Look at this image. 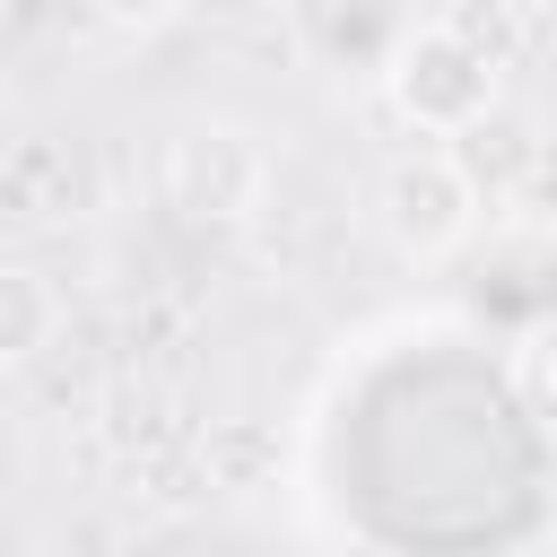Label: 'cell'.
Segmentation results:
<instances>
[{"mask_svg":"<svg viewBox=\"0 0 557 557\" xmlns=\"http://www.w3.org/2000/svg\"><path fill=\"white\" fill-rule=\"evenodd\" d=\"M52 331H61V296H52V278L26 270V261H0V366L44 357Z\"/></svg>","mask_w":557,"mask_h":557,"instance_id":"6","label":"cell"},{"mask_svg":"<svg viewBox=\"0 0 557 557\" xmlns=\"http://www.w3.org/2000/svg\"><path fill=\"white\" fill-rule=\"evenodd\" d=\"M453 26H461L496 70H505V61H513V44H522V26H513V9H505V0H461V9H453Z\"/></svg>","mask_w":557,"mask_h":557,"instance_id":"8","label":"cell"},{"mask_svg":"<svg viewBox=\"0 0 557 557\" xmlns=\"http://www.w3.org/2000/svg\"><path fill=\"white\" fill-rule=\"evenodd\" d=\"M383 96H392V113H400L409 131H426V139H461L470 122L496 113V61H487L453 17H435V26H418V35L392 44V61H383Z\"/></svg>","mask_w":557,"mask_h":557,"instance_id":"1","label":"cell"},{"mask_svg":"<svg viewBox=\"0 0 557 557\" xmlns=\"http://www.w3.org/2000/svg\"><path fill=\"white\" fill-rule=\"evenodd\" d=\"M374 218H383V235H392L409 261H444V252H461L470 226H479V174H470L453 148H418V157H400V165L383 174Z\"/></svg>","mask_w":557,"mask_h":557,"instance_id":"3","label":"cell"},{"mask_svg":"<svg viewBox=\"0 0 557 557\" xmlns=\"http://www.w3.org/2000/svg\"><path fill=\"white\" fill-rule=\"evenodd\" d=\"M104 26H157V17H174L183 0H87Z\"/></svg>","mask_w":557,"mask_h":557,"instance_id":"9","label":"cell"},{"mask_svg":"<svg viewBox=\"0 0 557 557\" xmlns=\"http://www.w3.org/2000/svg\"><path fill=\"white\" fill-rule=\"evenodd\" d=\"M548 9H557V0H548Z\"/></svg>","mask_w":557,"mask_h":557,"instance_id":"10","label":"cell"},{"mask_svg":"<svg viewBox=\"0 0 557 557\" xmlns=\"http://www.w3.org/2000/svg\"><path fill=\"white\" fill-rule=\"evenodd\" d=\"M278 461H287V444H278V426L270 418H218L209 435H200V479L209 487H270L278 479Z\"/></svg>","mask_w":557,"mask_h":557,"instance_id":"5","label":"cell"},{"mask_svg":"<svg viewBox=\"0 0 557 557\" xmlns=\"http://www.w3.org/2000/svg\"><path fill=\"white\" fill-rule=\"evenodd\" d=\"M87 200H96V165H87L78 139L35 131V139H17V148L0 157V209H9L17 226H61V218H78Z\"/></svg>","mask_w":557,"mask_h":557,"instance_id":"4","label":"cell"},{"mask_svg":"<svg viewBox=\"0 0 557 557\" xmlns=\"http://www.w3.org/2000/svg\"><path fill=\"white\" fill-rule=\"evenodd\" d=\"M270 191V157L235 122H191L165 139V200L191 226H244Z\"/></svg>","mask_w":557,"mask_h":557,"instance_id":"2","label":"cell"},{"mask_svg":"<svg viewBox=\"0 0 557 557\" xmlns=\"http://www.w3.org/2000/svg\"><path fill=\"white\" fill-rule=\"evenodd\" d=\"M513 392H522V409L557 435V313H540V322L522 331V348H513Z\"/></svg>","mask_w":557,"mask_h":557,"instance_id":"7","label":"cell"}]
</instances>
